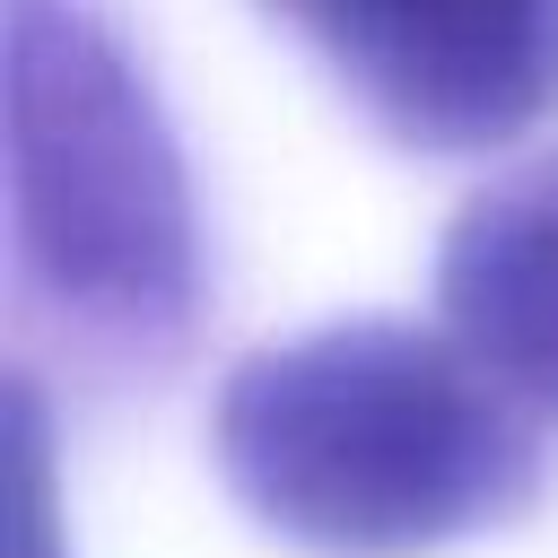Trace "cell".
<instances>
[{
	"mask_svg": "<svg viewBox=\"0 0 558 558\" xmlns=\"http://www.w3.org/2000/svg\"><path fill=\"white\" fill-rule=\"evenodd\" d=\"M227 497L314 558H427L541 497V418L453 340L392 314L314 323L227 366Z\"/></svg>",
	"mask_w": 558,
	"mask_h": 558,
	"instance_id": "6da1fadb",
	"label": "cell"
},
{
	"mask_svg": "<svg viewBox=\"0 0 558 558\" xmlns=\"http://www.w3.org/2000/svg\"><path fill=\"white\" fill-rule=\"evenodd\" d=\"M9 305L61 366L166 375L201 323V209L174 122L87 0H9Z\"/></svg>",
	"mask_w": 558,
	"mask_h": 558,
	"instance_id": "7a4b0ae2",
	"label": "cell"
},
{
	"mask_svg": "<svg viewBox=\"0 0 558 558\" xmlns=\"http://www.w3.org/2000/svg\"><path fill=\"white\" fill-rule=\"evenodd\" d=\"M357 113L427 157H480L558 113V0H262Z\"/></svg>",
	"mask_w": 558,
	"mask_h": 558,
	"instance_id": "3957f363",
	"label": "cell"
},
{
	"mask_svg": "<svg viewBox=\"0 0 558 558\" xmlns=\"http://www.w3.org/2000/svg\"><path fill=\"white\" fill-rule=\"evenodd\" d=\"M436 314L541 427H558V148L488 174L453 209Z\"/></svg>",
	"mask_w": 558,
	"mask_h": 558,
	"instance_id": "277c9868",
	"label": "cell"
},
{
	"mask_svg": "<svg viewBox=\"0 0 558 558\" xmlns=\"http://www.w3.org/2000/svg\"><path fill=\"white\" fill-rule=\"evenodd\" d=\"M9 418H17V462H26V558H61V497H52V427H44V392L17 366L9 375Z\"/></svg>",
	"mask_w": 558,
	"mask_h": 558,
	"instance_id": "5b68a950",
	"label": "cell"
}]
</instances>
